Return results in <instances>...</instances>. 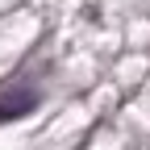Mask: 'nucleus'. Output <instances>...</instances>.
Masks as SVG:
<instances>
[{"mask_svg":"<svg viewBox=\"0 0 150 150\" xmlns=\"http://www.w3.org/2000/svg\"><path fill=\"white\" fill-rule=\"evenodd\" d=\"M33 104H38V92L33 88H4L0 92V121L25 117V112H33Z\"/></svg>","mask_w":150,"mask_h":150,"instance_id":"f257e3e1","label":"nucleus"}]
</instances>
